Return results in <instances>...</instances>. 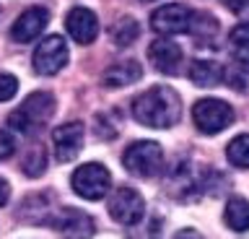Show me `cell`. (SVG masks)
<instances>
[{"label": "cell", "instance_id": "cell-25", "mask_svg": "<svg viewBox=\"0 0 249 239\" xmlns=\"http://www.w3.org/2000/svg\"><path fill=\"white\" fill-rule=\"evenodd\" d=\"M221 3L233 13H247L249 11V0H221Z\"/></svg>", "mask_w": 249, "mask_h": 239}, {"label": "cell", "instance_id": "cell-14", "mask_svg": "<svg viewBox=\"0 0 249 239\" xmlns=\"http://www.w3.org/2000/svg\"><path fill=\"white\" fill-rule=\"evenodd\" d=\"M140 75H143V68H140L135 60H124V63H117L112 68H107L104 71V86L109 89H122V86H130V83L140 81Z\"/></svg>", "mask_w": 249, "mask_h": 239}, {"label": "cell", "instance_id": "cell-10", "mask_svg": "<svg viewBox=\"0 0 249 239\" xmlns=\"http://www.w3.org/2000/svg\"><path fill=\"white\" fill-rule=\"evenodd\" d=\"M54 229L62 234V239H91L93 237V221L89 213L78 208H62L54 221Z\"/></svg>", "mask_w": 249, "mask_h": 239}, {"label": "cell", "instance_id": "cell-5", "mask_svg": "<svg viewBox=\"0 0 249 239\" xmlns=\"http://www.w3.org/2000/svg\"><path fill=\"white\" fill-rule=\"evenodd\" d=\"M109 184H112V174L96 161L78 166L73 174V190L86 200H101L109 192Z\"/></svg>", "mask_w": 249, "mask_h": 239}, {"label": "cell", "instance_id": "cell-18", "mask_svg": "<svg viewBox=\"0 0 249 239\" xmlns=\"http://www.w3.org/2000/svg\"><path fill=\"white\" fill-rule=\"evenodd\" d=\"M138 34H140V26H138L130 16L120 18V21L112 26V39H114L117 47H130V44L138 39Z\"/></svg>", "mask_w": 249, "mask_h": 239}, {"label": "cell", "instance_id": "cell-9", "mask_svg": "<svg viewBox=\"0 0 249 239\" xmlns=\"http://www.w3.org/2000/svg\"><path fill=\"white\" fill-rule=\"evenodd\" d=\"M47 24H50V11L42 8V5H34V8L23 11L18 18L13 21L11 26V39L13 42H31L36 39L39 34L47 29Z\"/></svg>", "mask_w": 249, "mask_h": 239}, {"label": "cell", "instance_id": "cell-23", "mask_svg": "<svg viewBox=\"0 0 249 239\" xmlns=\"http://www.w3.org/2000/svg\"><path fill=\"white\" fill-rule=\"evenodd\" d=\"M16 91H18V81H16V75L0 73V102H8V99H13Z\"/></svg>", "mask_w": 249, "mask_h": 239}, {"label": "cell", "instance_id": "cell-28", "mask_svg": "<svg viewBox=\"0 0 249 239\" xmlns=\"http://www.w3.org/2000/svg\"><path fill=\"white\" fill-rule=\"evenodd\" d=\"M143 3H153V0H143Z\"/></svg>", "mask_w": 249, "mask_h": 239}, {"label": "cell", "instance_id": "cell-12", "mask_svg": "<svg viewBox=\"0 0 249 239\" xmlns=\"http://www.w3.org/2000/svg\"><path fill=\"white\" fill-rule=\"evenodd\" d=\"M65 29L78 44H91L99 34V21L89 8H73L65 18Z\"/></svg>", "mask_w": 249, "mask_h": 239}, {"label": "cell", "instance_id": "cell-15", "mask_svg": "<svg viewBox=\"0 0 249 239\" xmlns=\"http://www.w3.org/2000/svg\"><path fill=\"white\" fill-rule=\"evenodd\" d=\"M190 81L195 86H202V89L218 86L223 81V68L215 60H195L190 65Z\"/></svg>", "mask_w": 249, "mask_h": 239}, {"label": "cell", "instance_id": "cell-11", "mask_svg": "<svg viewBox=\"0 0 249 239\" xmlns=\"http://www.w3.org/2000/svg\"><path fill=\"white\" fill-rule=\"evenodd\" d=\"M52 143H54V153H57L60 161H73L83 148V125L81 122L60 125L52 135Z\"/></svg>", "mask_w": 249, "mask_h": 239}, {"label": "cell", "instance_id": "cell-1", "mask_svg": "<svg viewBox=\"0 0 249 239\" xmlns=\"http://www.w3.org/2000/svg\"><path fill=\"white\" fill-rule=\"evenodd\" d=\"M182 114V102L171 89L153 86L132 102V117L145 128H171Z\"/></svg>", "mask_w": 249, "mask_h": 239}, {"label": "cell", "instance_id": "cell-17", "mask_svg": "<svg viewBox=\"0 0 249 239\" xmlns=\"http://www.w3.org/2000/svg\"><path fill=\"white\" fill-rule=\"evenodd\" d=\"M229 47L239 65L249 68V24H239L229 32Z\"/></svg>", "mask_w": 249, "mask_h": 239}, {"label": "cell", "instance_id": "cell-19", "mask_svg": "<svg viewBox=\"0 0 249 239\" xmlns=\"http://www.w3.org/2000/svg\"><path fill=\"white\" fill-rule=\"evenodd\" d=\"M226 156L233 166L239 169H249V135H236L226 148Z\"/></svg>", "mask_w": 249, "mask_h": 239}, {"label": "cell", "instance_id": "cell-20", "mask_svg": "<svg viewBox=\"0 0 249 239\" xmlns=\"http://www.w3.org/2000/svg\"><path fill=\"white\" fill-rule=\"evenodd\" d=\"M21 169H23V174H29V177H36V174H42L44 169H47V156H44V148H31L26 156H23L21 161Z\"/></svg>", "mask_w": 249, "mask_h": 239}, {"label": "cell", "instance_id": "cell-22", "mask_svg": "<svg viewBox=\"0 0 249 239\" xmlns=\"http://www.w3.org/2000/svg\"><path fill=\"white\" fill-rule=\"evenodd\" d=\"M249 68L247 65H241V68H229V71H223V78L231 83L233 89H239V91H244L249 86Z\"/></svg>", "mask_w": 249, "mask_h": 239}, {"label": "cell", "instance_id": "cell-8", "mask_svg": "<svg viewBox=\"0 0 249 239\" xmlns=\"http://www.w3.org/2000/svg\"><path fill=\"white\" fill-rule=\"evenodd\" d=\"M65 63H68V44L57 34L42 39V44L34 50V68H36V73H42V75L60 73L62 68H65Z\"/></svg>", "mask_w": 249, "mask_h": 239}, {"label": "cell", "instance_id": "cell-7", "mask_svg": "<svg viewBox=\"0 0 249 239\" xmlns=\"http://www.w3.org/2000/svg\"><path fill=\"white\" fill-rule=\"evenodd\" d=\"M109 213H112V219H117L120 223L132 226V223H138L145 216V200L138 190L120 187V190H114L112 198H109Z\"/></svg>", "mask_w": 249, "mask_h": 239}, {"label": "cell", "instance_id": "cell-4", "mask_svg": "<svg viewBox=\"0 0 249 239\" xmlns=\"http://www.w3.org/2000/svg\"><path fill=\"white\" fill-rule=\"evenodd\" d=\"M192 120L200 133H221L233 122V110L221 99H200L192 107Z\"/></svg>", "mask_w": 249, "mask_h": 239}, {"label": "cell", "instance_id": "cell-26", "mask_svg": "<svg viewBox=\"0 0 249 239\" xmlns=\"http://www.w3.org/2000/svg\"><path fill=\"white\" fill-rule=\"evenodd\" d=\"M8 195H11V187H8V182L0 177V205L8 203Z\"/></svg>", "mask_w": 249, "mask_h": 239}, {"label": "cell", "instance_id": "cell-2", "mask_svg": "<svg viewBox=\"0 0 249 239\" xmlns=\"http://www.w3.org/2000/svg\"><path fill=\"white\" fill-rule=\"evenodd\" d=\"M54 114V99L47 91H34L31 96L23 99V104L18 110H13V114L8 117V125L18 133H34L36 128H42L47 120Z\"/></svg>", "mask_w": 249, "mask_h": 239}, {"label": "cell", "instance_id": "cell-6", "mask_svg": "<svg viewBox=\"0 0 249 239\" xmlns=\"http://www.w3.org/2000/svg\"><path fill=\"white\" fill-rule=\"evenodd\" d=\"M192 13L187 5L182 3H169V5H161V8L153 11L151 16V29L159 32L163 37L169 34H187L190 32V24H192Z\"/></svg>", "mask_w": 249, "mask_h": 239}, {"label": "cell", "instance_id": "cell-13", "mask_svg": "<svg viewBox=\"0 0 249 239\" xmlns=\"http://www.w3.org/2000/svg\"><path fill=\"white\" fill-rule=\"evenodd\" d=\"M148 57H151V65H153L159 73L174 75L177 68H179V63H182V50H179V44H174L169 37H161V39H156V42L151 44Z\"/></svg>", "mask_w": 249, "mask_h": 239}, {"label": "cell", "instance_id": "cell-24", "mask_svg": "<svg viewBox=\"0 0 249 239\" xmlns=\"http://www.w3.org/2000/svg\"><path fill=\"white\" fill-rule=\"evenodd\" d=\"M13 151H16V141H13V135H8V133H0V161H3V159H8Z\"/></svg>", "mask_w": 249, "mask_h": 239}, {"label": "cell", "instance_id": "cell-27", "mask_svg": "<svg viewBox=\"0 0 249 239\" xmlns=\"http://www.w3.org/2000/svg\"><path fill=\"white\" fill-rule=\"evenodd\" d=\"M174 239H202L197 231H192V229H182V231H177V237Z\"/></svg>", "mask_w": 249, "mask_h": 239}, {"label": "cell", "instance_id": "cell-16", "mask_svg": "<svg viewBox=\"0 0 249 239\" xmlns=\"http://www.w3.org/2000/svg\"><path fill=\"white\" fill-rule=\"evenodd\" d=\"M223 221H226V226L233 229V231H247L249 229V203L244 198H231L229 203H226Z\"/></svg>", "mask_w": 249, "mask_h": 239}, {"label": "cell", "instance_id": "cell-21", "mask_svg": "<svg viewBox=\"0 0 249 239\" xmlns=\"http://www.w3.org/2000/svg\"><path fill=\"white\" fill-rule=\"evenodd\" d=\"M218 29V21L208 13H192V24H190V34H213Z\"/></svg>", "mask_w": 249, "mask_h": 239}, {"label": "cell", "instance_id": "cell-3", "mask_svg": "<svg viewBox=\"0 0 249 239\" xmlns=\"http://www.w3.org/2000/svg\"><path fill=\"white\" fill-rule=\"evenodd\" d=\"M122 164L132 177L151 180L163 169V148L153 141H138L124 151Z\"/></svg>", "mask_w": 249, "mask_h": 239}]
</instances>
